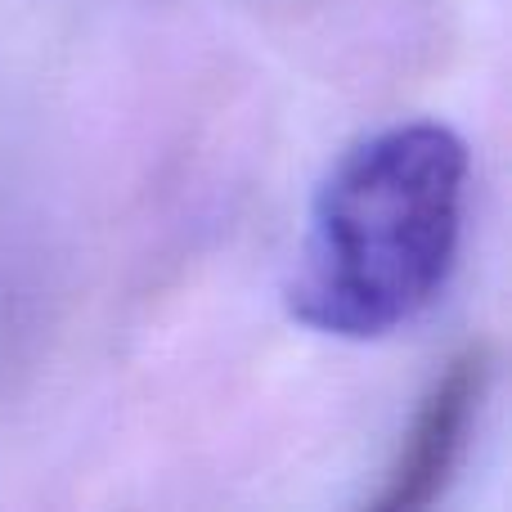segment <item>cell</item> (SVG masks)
Segmentation results:
<instances>
[{"instance_id":"obj_1","label":"cell","mask_w":512,"mask_h":512,"mask_svg":"<svg viewBox=\"0 0 512 512\" xmlns=\"http://www.w3.org/2000/svg\"><path fill=\"white\" fill-rule=\"evenodd\" d=\"M468 203V144L441 122L364 135L315 189L288 279V315L369 342L409 324L454 270Z\"/></svg>"},{"instance_id":"obj_2","label":"cell","mask_w":512,"mask_h":512,"mask_svg":"<svg viewBox=\"0 0 512 512\" xmlns=\"http://www.w3.org/2000/svg\"><path fill=\"white\" fill-rule=\"evenodd\" d=\"M490 378H495V346L486 337L468 342L436 373L427 396L418 400V414L400 441L396 463L387 468V481L373 495V512H418L445 495L468 454V436L486 405Z\"/></svg>"}]
</instances>
